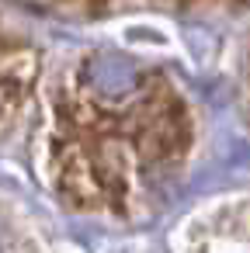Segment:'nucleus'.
Here are the masks:
<instances>
[{
    "mask_svg": "<svg viewBox=\"0 0 250 253\" xmlns=\"http://www.w3.org/2000/svg\"><path fill=\"white\" fill-rule=\"evenodd\" d=\"M91 4H108V0H91Z\"/></svg>",
    "mask_w": 250,
    "mask_h": 253,
    "instance_id": "obj_1",
    "label": "nucleus"
}]
</instances>
